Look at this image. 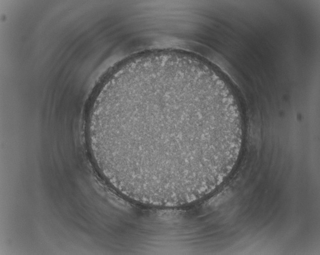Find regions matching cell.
Listing matches in <instances>:
<instances>
[{"instance_id":"1","label":"cell","mask_w":320,"mask_h":255,"mask_svg":"<svg viewBox=\"0 0 320 255\" xmlns=\"http://www.w3.org/2000/svg\"><path fill=\"white\" fill-rule=\"evenodd\" d=\"M93 132L113 183L140 199H196L223 181L235 123L205 94L180 84L149 85L102 109Z\"/></svg>"}]
</instances>
